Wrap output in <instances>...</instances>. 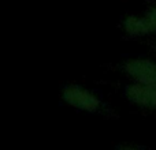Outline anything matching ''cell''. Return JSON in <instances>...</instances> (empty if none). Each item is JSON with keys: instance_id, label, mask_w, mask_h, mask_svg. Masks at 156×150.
Listing matches in <instances>:
<instances>
[{"instance_id": "obj_1", "label": "cell", "mask_w": 156, "mask_h": 150, "mask_svg": "<svg viewBox=\"0 0 156 150\" xmlns=\"http://www.w3.org/2000/svg\"><path fill=\"white\" fill-rule=\"evenodd\" d=\"M121 27L129 37H147L156 34V4L149 5L143 14H130L123 16Z\"/></svg>"}, {"instance_id": "obj_2", "label": "cell", "mask_w": 156, "mask_h": 150, "mask_svg": "<svg viewBox=\"0 0 156 150\" xmlns=\"http://www.w3.org/2000/svg\"><path fill=\"white\" fill-rule=\"evenodd\" d=\"M62 98L70 107L89 113H96L101 109L103 104L100 98L88 89L80 85H69L63 89Z\"/></svg>"}, {"instance_id": "obj_3", "label": "cell", "mask_w": 156, "mask_h": 150, "mask_svg": "<svg viewBox=\"0 0 156 150\" xmlns=\"http://www.w3.org/2000/svg\"><path fill=\"white\" fill-rule=\"evenodd\" d=\"M121 70L133 82L156 86V60L148 57H130L121 64Z\"/></svg>"}, {"instance_id": "obj_4", "label": "cell", "mask_w": 156, "mask_h": 150, "mask_svg": "<svg viewBox=\"0 0 156 150\" xmlns=\"http://www.w3.org/2000/svg\"><path fill=\"white\" fill-rule=\"evenodd\" d=\"M123 96L130 104L147 111H156V86L130 82L123 89Z\"/></svg>"}]
</instances>
